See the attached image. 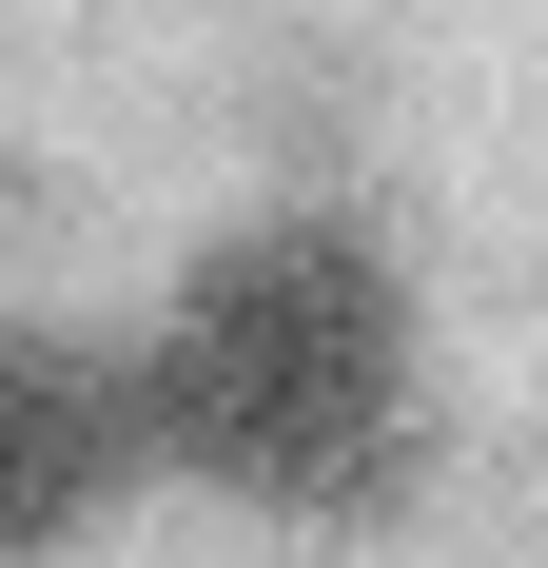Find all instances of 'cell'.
Returning <instances> with one entry per match:
<instances>
[{"mask_svg": "<svg viewBox=\"0 0 548 568\" xmlns=\"http://www.w3.org/2000/svg\"><path fill=\"white\" fill-rule=\"evenodd\" d=\"M118 412L158 432L176 470H216L255 510H353L412 432V314H392V255L333 216H274L235 255H196V294L158 314V353L118 373Z\"/></svg>", "mask_w": 548, "mask_h": 568, "instance_id": "cell-1", "label": "cell"}]
</instances>
